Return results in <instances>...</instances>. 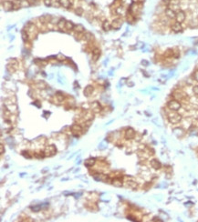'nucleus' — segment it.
I'll return each mask as SVG.
<instances>
[{"label":"nucleus","instance_id":"20","mask_svg":"<svg viewBox=\"0 0 198 222\" xmlns=\"http://www.w3.org/2000/svg\"><path fill=\"white\" fill-rule=\"evenodd\" d=\"M66 23H67V20H65L64 18H60L57 25H58V27L60 30H63V29L66 28Z\"/></svg>","mask_w":198,"mask_h":222},{"label":"nucleus","instance_id":"1","mask_svg":"<svg viewBox=\"0 0 198 222\" xmlns=\"http://www.w3.org/2000/svg\"><path fill=\"white\" fill-rule=\"evenodd\" d=\"M168 120L171 124H178L182 120V116L177 113V111H173L168 115Z\"/></svg>","mask_w":198,"mask_h":222},{"label":"nucleus","instance_id":"24","mask_svg":"<svg viewBox=\"0 0 198 222\" xmlns=\"http://www.w3.org/2000/svg\"><path fill=\"white\" fill-rule=\"evenodd\" d=\"M55 98L57 99L58 102H63L64 100V94L61 92H58V93L55 95Z\"/></svg>","mask_w":198,"mask_h":222},{"label":"nucleus","instance_id":"16","mask_svg":"<svg viewBox=\"0 0 198 222\" xmlns=\"http://www.w3.org/2000/svg\"><path fill=\"white\" fill-rule=\"evenodd\" d=\"M93 91H94V88L92 86H90V85H89V86H87L85 88L83 93H84V96H86V97H90L92 95V93H93Z\"/></svg>","mask_w":198,"mask_h":222},{"label":"nucleus","instance_id":"2","mask_svg":"<svg viewBox=\"0 0 198 222\" xmlns=\"http://www.w3.org/2000/svg\"><path fill=\"white\" fill-rule=\"evenodd\" d=\"M167 107L172 111H179L182 108V105H181L180 101L177 100V99H172L168 102Z\"/></svg>","mask_w":198,"mask_h":222},{"label":"nucleus","instance_id":"8","mask_svg":"<svg viewBox=\"0 0 198 222\" xmlns=\"http://www.w3.org/2000/svg\"><path fill=\"white\" fill-rule=\"evenodd\" d=\"M186 19V15L184 13V11L183 10H179L176 12V16H175V20L179 23H184Z\"/></svg>","mask_w":198,"mask_h":222},{"label":"nucleus","instance_id":"17","mask_svg":"<svg viewBox=\"0 0 198 222\" xmlns=\"http://www.w3.org/2000/svg\"><path fill=\"white\" fill-rule=\"evenodd\" d=\"M185 97H186V95L184 93H183L182 91H175L174 93H173V97H174V99H177V100H179V101L183 100Z\"/></svg>","mask_w":198,"mask_h":222},{"label":"nucleus","instance_id":"33","mask_svg":"<svg viewBox=\"0 0 198 222\" xmlns=\"http://www.w3.org/2000/svg\"><path fill=\"white\" fill-rule=\"evenodd\" d=\"M37 87H38V88H42V89H44V88H47V85H46V83H44L43 81L42 82H39L38 85H37Z\"/></svg>","mask_w":198,"mask_h":222},{"label":"nucleus","instance_id":"26","mask_svg":"<svg viewBox=\"0 0 198 222\" xmlns=\"http://www.w3.org/2000/svg\"><path fill=\"white\" fill-rule=\"evenodd\" d=\"M74 27H75V25H74V23L72 21H67L66 23V28L68 31H70V30H73Z\"/></svg>","mask_w":198,"mask_h":222},{"label":"nucleus","instance_id":"5","mask_svg":"<svg viewBox=\"0 0 198 222\" xmlns=\"http://www.w3.org/2000/svg\"><path fill=\"white\" fill-rule=\"evenodd\" d=\"M94 179H96L97 181H102V182H108V181H112L110 179V177L106 174L103 173H96L93 175Z\"/></svg>","mask_w":198,"mask_h":222},{"label":"nucleus","instance_id":"23","mask_svg":"<svg viewBox=\"0 0 198 222\" xmlns=\"http://www.w3.org/2000/svg\"><path fill=\"white\" fill-rule=\"evenodd\" d=\"M102 28L104 29L105 31H109L112 27V23H110L109 20H105L104 22L102 23Z\"/></svg>","mask_w":198,"mask_h":222},{"label":"nucleus","instance_id":"21","mask_svg":"<svg viewBox=\"0 0 198 222\" xmlns=\"http://www.w3.org/2000/svg\"><path fill=\"white\" fill-rule=\"evenodd\" d=\"M73 30L75 31V33H84L85 27H83L82 25L79 24V25H75V27H74Z\"/></svg>","mask_w":198,"mask_h":222},{"label":"nucleus","instance_id":"3","mask_svg":"<svg viewBox=\"0 0 198 222\" xmlns=\"http://www.w3.org/2000/svg\"><path fill=\"white\" fill-rule=\"evenodd\" d=\"M70 130H71V133L73 134V136L76 137V138H79L83 133V128L79 124H73L71 126V127H70Z\"/></svg>","mask_w":198,"mask_h":222},{"label":"nucleus","instance_id":"35","mask_svg":"<svg viewBox=\"0 0 198 222\" xmlns=\"http://www.w3.org/2000/svg\"><path fill=\"white\" fill-rule=\"evenodd\" d=\"M171 2H172V0H162V5H164L165 7L171 5Z\"/></svg>","mask_w":198,"mask_h":222},{"label":"nucleus","instance_id":"9","mask_svg":"<svg viewBox=\"0 0 198 222\" xmlns=\"http://www.w3.org/2000/svg\"><path fill=\"white\" fill-rule=\"evenodd\" d=\"M164 16L167 18H169V19H173V18H175V16H176V12L173 9H172L171 7H166L164 9Z\"/></svg>","mask_w":198,"mask_h":222},{"label":"nucleus","instance_id":"31","mask_svg":"<svg viewBox=\"0 0 198 222\" xmlns=\"http://www.w3.org/2000/svg\"><path fill=\"white\" fill-rule=\"evenodd\" d=\"M34 157L37 158H45V153H44V151H41V152H36L34 154Z\"/></svg>","mask_w":198,"mask_h":222},{"label":"nucleus","instance_id":"40","mask_svg":"<svg viewBox=\"0 0 198 222\" xmlns=\"http://www.w3.org/2000/svg\"><path fill=\"white\" fill-rule=\"evenodd\" d=\"M194 78H195V80L196 81V82H198V69L194 73Z\"/></svg>","mask_w":198,"mask_h":222},{"label":"nucleus","instance_id":"15","mask_svg":"<svg viewBox=\"0 0 198 222\" xmlns=\"http://www.w3.org/2000/svg\"><path fill=\"white\" fill-rule=\"evenodd\" d=\"M112 184L113 185L114 187H117V188H121V187L123 186V179H121V177H114L113 179H112Z\"/></svg>","mask_w":198,"mask_h":222},{"label":"nucleus","instance_id":"12","mask_svg":"<svg viewBox=\"0 0 198 222\" xmlns=\"http://www.w3.org/2000/svg\"><path fill=\"white\" fill-rule=\"evenodd\" d=\"M123 26V19L121 18H115L112 23V27L113 29H120Z\"/></svg>","mask_w":198,"mask_h":222},{"label":"nucleus","instance_id":"36","mask_svg":"<svg viewBox=\"0 0 198 222\" xmlns=\"http://www.w3.org/2000/svg\"><path fill=\"white\" fill-rule=\"evenodd\" d=\"M10 64L12 65L13 66H15L16 68L18 67V60H16V59H11Z\"/></svg>","mask_w":198,"mask_h":222},{"label":"nucleus","instance_id":"27","mask_svg":"<svg viewBox=\"0 0 198 222\" xmlns=\"http://www.w3.org/2000/svg\"><path fill=\"white\" fill-rule=\"evenodd\" d=\"M21 36H22V39H23L25 42H27V41L29 40V35H28V33H27L26 30H23V31H22Z\"/></svg>","mask_w":198,"mask_h":222},{"label":"nucleus","instance_id":"11","mask_svg":"<svg viewBox=\"0 0 198 222\" xmlns=\"http://www.w3.org/2000/svg\"><path fill=\"white\" fill-rule=\"evenodd\" d=\"M2 7L5 11H9L14 9V4H13V1H10V0H5V1H2Z\"/></svg>","mask_w":198,"mask_h":222},{"label":"nucleus","instance_id":"39","mask_svg":"<svg viewBox=\"0 0 198 222\" xmlns=\"http://www.w3.org/2000/svg\"><path fill=\"white\" fill-rule=\"evenodd\" d=\"M193 92L195 94V95H198V84L195 85V86H194V88H193Z\"/></svg>","mask_w":198,"mask_h":222},{"label":"nucleus","instance_id":"19","mask_svg":"<svg viewBox=\"0 0 198 222\" xmlns=\"http://www.w3.org/2000/svg\"><path fill=\"white\" fill-rule=\"evenodd\" d=\"M95 164H96V159L93 158H88V159H86L84 161V165L86 166H88V168H91V166H93Z\"/></svg>","mask_w":198,"mask_h":222},{"label":"nucleus","instance_id":"41","mask_svg":"<svg viewBox=\"0 0 198 222\" xmlns=\"http://www.w3.org/2000/svg\"><path fill=\"white\" fill-rule=\"evenodd\" d=\"M4 152H5V149H4V145H3V144H1V145H0V154L3 155V154H4Z\"/></svg>","mask_w":198,"mask_h":222},{"label":"nucleus","instance_id":"37","mask_svg":"<svg viewBox=\"0 0 198 222\" xmlns=\"http://www.w3.org/2000/svg\"><path fill=\"white\" fill-rule=\"evenodd\" d=\"M43 1H44V4H45L47 7H50V5H52L53 0H43Z\"/></svg>","mask_w":198,"mask_h":222},{"label":"nucleus","instance_id":"14","mask_svg":"<svg viewBox=\"0 0 198 222\" xmlns=\"http://www.w3.org/2000/svg\"><path fill=\"white\" fill-rule=\"evenodd\" d=\"M150 164H151V166L153 168V169L155 170H158L160 169L161 168H162V164H161V162L159 161L158 159H156V158H153V159H152L151 161H150Z\"/></svg>","mask_w":198,"mask_h":222},{"label":"nucleus","instance_id":"25","mask_svg":"<svg viewBox=\"0 0 198 222\" xmlns=\"http://www.w3.org/2000/svg\"><path fill=\"white\" fill-rule=\"evenodd\" d=\"M126 184H127V186L131 188H137V182L134 180H127Z\"/></svg>","mask_w":198,"mask_h":222},{"label":"nucleus","instance_id":"7","mask_svg":"<svg viewBox=\"0 0 198 222\" xmlns=\"http://www.w3.org/2000/svg\"><path fill=\"white\" fill-rule=\"evenodd\" d=\"M136 136V132L135 130L132 128V127H128V128L125 130V133H124V137L127 140H131V139H133Z\"/></svg>","mask_w":198,"mask_h":222},{"label":"nucleus","instance_id":"29","mask_svg":"<svg viewBox=\"0 0 198 222\" xmlns=\"http://www.w3.org/2000/svg\"><path fill=\"white\" fill-rule=\"evenodd\" d=\"M19 1H20V7H27L31 5L29 0H19Z\"/></svg>","mask_w":198,"mask_h":222},{"label":"nucleus","instance_id":"34","mask_svg":"<svg viewBox=\"0 0 198 222\" xmlns=\"http://www.w3.org/2000/svg\"><path fill=\"white\" fill-rule=\"evenodd\" d=\"M31 209H32L34 212H38L40 209H41V205H38V206L32 207V208H31Z\"/></svg>","mask_w":198,"mask_h":222},{"label":"nucleus","instance_id":"22","mask_svg":"<svg viewBox=\"0 0 198 222\" xmlns=\"http://www.w3.org/2000/svg\"><path fill=\"white\" fill-rule=\"evenodd\" d=\"M60 4L61 7H65V8H68L71 5V0H60Z\"/></svg>","mask_w":198,"mask_h":222},{"label":"nucleus","instance_id":"10","mask_svg":"<svg viewBox=\"0 0 198 222\" xmlns=\"http://www.w3.org/2000/svg\"><path fill=\"white\" fill-rule=\"evenodd\" d=\"M90 109L93 111L94 113H100L101 110H102V108H101L100 102H98V101H94V102L90 103Z\"/></svg>","mask_w":198,"mask_h":222},{"label":"nucleus","instance_id":"38","mask_svg":"<svg viewBox=\"0 0 198 222\" xmlns=\"http://www.w3.org/2000/svg\"><path fill=\"white\" fill-rule=\"evenodd\" d=\"M28 153H29L28 151H23V152H22V155L27 158H31V155H29Z\"/></svg>","mask_w":198,"mask_h":222},{"label":"nucleus","instance_id":"13","mask_svg":"<svg viewBox=\"0 0 198 222\" xmlns=\"http://www.w3.org/2000/svg\"><path fill=\"white\" fill-rule=\"evenodd\" d=\"M171 29L173 31L174 33H179L183 30V27H182V24L179 23V22H174V23L172 24L171 26Z\"/></svg>","mask_w":198,"mask_h":222},{"label":"nucleus","instance_id":"28","mask_svg":"<svg viewBox=\"0 0 198 222\" xmlns=\"http://www.w3.org/2000/svg\"><path fill=\"white\" fill-rule=\"evenodd\" d=\"M93 38V35L91 34V33L90 32H86L84 34V38H83V39L86 40V41H90V40Z\"/></svg>","mask_w":198,"mask_h":222},{"label":"nucleus","instance_id":"6","mask_svg":"<svg viewBox=\"0 0 198 222\" xmlns=\"http://www.w3.org/2000/svg\"><path fill=\"white\" fill-rule=\"evenodd\" d=\"M44 153H45L46 157H51L53 155H55L57 153V149L54 145H49L44 150Z\"/></svg>","mask_w":198,"mask_h":222},{"label":"nucleus","instance_id":"30","mask_svg":"<svg viewBox=\"0 0 198 222\" xmlns=\"http://www.w3.org/2000/svg\"><path fill=\"white\" fill-rule=\"evenodd\" d=\"M75 13H76V15H78V16H82L83 13H84V9H83L81 7H77L75 9Z\"/></svg>","mask_w":198,"mask_h":222},{"label":"nucleus","instance_id":"4","mask_svg":"<svg viewBox=\"0 0 198 222\" xmlns=\"http://www.w3.org/2000/svg\"><path fill=\"white\" fill-rule=\"evenodd\" d=\"M26 31H27V33H28L29 36H33L35 38V36H37V33H38V28H37V27L34 25V24L32 23H28L27 25V27H26Z\"/></svg>","mask_w":198,"mask_h":222},{"label":"nucleus","instance_id":"18","mask_svg":"<svg viewBox=\"0 0 198 222\" xmlns=\"http://www.w3.org/2000/svg\"><path fill=\"white\" fill-rule=\"evenodd\" d=\"M100 56H101V50L99 48H94L92 50V60L97 61L100 58Z\"/></svg>","mask_w":198,"mask_h":222},{"label":"nucleus","instance_id":"32","mask_svg":"<svg viewBox=\"0 0 198 222\" xmlns=\"http://www.w3.org/2000/svg\"><path fill=\"white\" fill-rule=\"evenodd\" d=\"M7 70H8L9 72H11V73H13V72H15V71H16V68L15 67V66H13L11 64H8V65H7Z\"/></svg>","mask_w":198,"mask_h":222}]
</instances>
